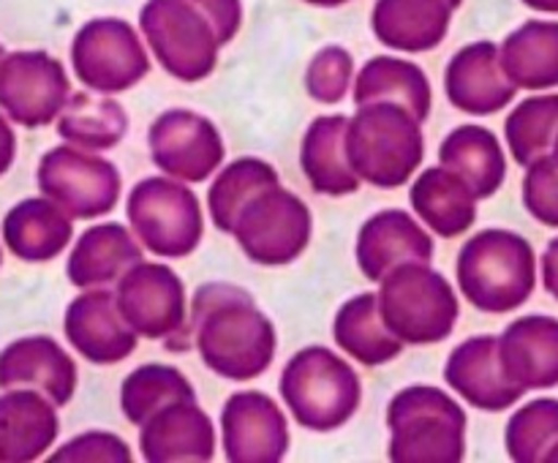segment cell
Returning a JSON list of instances; mask_svg holds the SVG:
<instances>
[{
  "mask_svg": "<svg viewBox=\"0 0 558 463\" xmlns=\"http://www.w3.org/2000/svg\"><path fill=\"white\" fill-rule=\"evenodd\" d=\"M185 336L213 374L251 381L276 357V327L256 308L248 289L216 281L196 289Z\"/></svg>",
  "mask_w": 558,
  "mask_h": 463,
  "instance_id": "1",
  "label": "cell"
},
{
  "mask_svg": "<svg viewBox=\"0 0 558 463\" xmlns=\"http://www.w3.org/2000/svg\"><path fill=\"white\" fill-rule=\"evenodd\" d=\"M240 25V0H147L140 11L153 58L180 82L207 80L218 65V49L238 36Z\"/></svg>",
  "mask_w": 558,
  "mask_h": 463,
  "instance_id": "2",
  "label": "cell"
},
{
  "mask_svg": "<svg viewBox=\"0 0 558 463\" xmlns=\"http://www.w3.org/2000/svg\"><path fill=\"white\" fill-rule=\"evenodd\" d=\"M461 294L485 314H510L537 287V259L526 237L507 229L477 232L458 254Z\"/></svg>",
  "mask_w": 558,
  "mask_h": 463,
  "instance_id": "3",
  "label": "cell"
},
{
  "mask_svg": "<svg viewBox=\"0 0 558 463\" xmlns=\"http://www.w3.org/2000/svg\"><path fill=\"white\" fill-rule=\"evenodd\" d=\"M347 156L360 180L374 188H401L425 156L420 120L390 101H371L349 118Z\"/></svg>",
  "mask_w": 558,
  "mask_h": 463,
  "instance_id": "4",
  "label": "cell"
},
{
  "mask_svg": "<svg viewBox=\"0 0 558 463\" xmlns=\"http://www.w3.org/2000/svg\"><path fill=\"white\" fill-rule=\"evenodd\" d=\"M392 463H461L466 455V412L430 385H412L387 406Z\"/></svg>",
  "mask_w": 558,
  "mask_h": 463,
  "instance_id": "5",
  "label": "cell"
},
{
  "mask_svg": "<svg viewBox=\"0 0 558 463\" xmlns=\"http://www.w3.org/2000/svg\"><path fill=\"white\" fill-rule=\"evenodd\" d=\"M278 387L298 425L319 434L347 425L363 401L360 376L325 346H305L294 354Z\"/></svg>",
  "mask_w": 558,
  "mask_h": 463,
  "instance_id": "6",
  "label": "cell"
},
{
  "mask_svg": "<svg viewBox=\"0 0 558 463\" xmlns=\"http://www.w3.org/2000/svg\"><path fill=\"white\" fill-rule=\"evenodd\" d=\"M379 283L381 319L392 336L412 346L441 343L452 336L461 316V303L452 283L439 270L409 261L396 267Z\"/></svg>",
  "mask_w": 558,
  "mask_h": 463,
  "instance_id": "7",
  "label": "cell"
},
{
  "mask_svg": "<svg viewBox=\"0 0 558 463\" xmlns=\"http://www.w3.org/2000/svg\"><path fill=\"white\" fill-rule=\"evenodd\" d=\"M131 229L150 254L183 259L202 243L199 199L174 178H145L131 188L125 205Z\"/></svg>",
  "mask_w": 558,
  "mask_h": 463,
  "instance_id": "8",
  "label": "cell"
},
{
  "mask_svg": "<svg viewBox=\"0 0 558 463\" xmlns=\"http://www.w3.org/2000/svg\"><path fill=\"white\" fill-rule=\"evenodd\" d=\"M311 210L298 194L281 183L259 191L245 202L232 234L251 261L265 267L292 265L311 243Z\"/></svg>",
  "mask_w": 558,
  "mask_h": 463,
  "instance_id": "9",
  "label": "cell"
},
{
  "mask_svg": "<svg viewBox=\"0 0 558 463\" xmlns=\"http://www.w3.org/2000/svg\"><path fill=\"white\" fill-rule=\"evenodd\" d=\"M118 308L136 336L163 341L169 352L191 349L185 327V287L178 272L158 261H140L118 281Z\"/></svg>",
  "mask_w": 558,
  "mask_h": 463,
  "instance_id": "10",
  "label": "cell"
},
{
  "mask_svg": "<svg viewBox=\"0 0 558 463\" xmlns=\"http://www.w3.org/2000/svg\"><path fill=\"white\" fill-rule=\"evenodd\" d=\"M71 63L76 80L104 96L129 90L150 71V58L140 36L118 16L85 22L71 44Z\"/></svg>",
  "mask_w": 558,
  "mask_h": 463,
  "instance_id": "11",
  "label": "cell"
},
{
  "mask_svg": "<svg viewBox=\"0 0 558 463\" xmlns=\"http://www.w3.org/2000/svg\"><path fill=\"white\" fill-rule=\"evenodd\" d=\"M38 188L58 202L71 218H98L120 199V172L112 161L76 145H60L44 153L38 163Z\"/></svg>",
  "mask_w": 558,
  "mask_h": 463,
  "instance_id": "12",
  "label": "cell"
},
{
  "mask_svg": "<svg viewBox=\"0 0 558 463\" xmlns=\"http://www.w3.org/2000/svg\"><path fill=\"white\" fill-rule=\"evenodd\" d=\"M71 98L63 63L41 49L9 52L0 60V109L11 123L44 129L60 118Z\"/></svg>",
  "mask_w": 558,
  "mask_h": 463,
  "instance_id": "13",
  "label": "cell"
},
{
  "mask_svg": "<svg viewBox=\"0 0 558 463\" xmlns=\"http://www.w3.org/2000/svg\"><path fill=\"white\" fill-rule=\"evenodd\" d=\"M153 163L183 183H205L223 161L221 131L205 114L167 109L147 131Z\"/></svg>",
  "mask_w": 558,
  "mask_h": 463,
  "instance_id": "14",
  "label": "cell"
},
{
  "mask_svg": "<svg viewBox=\"0 0 558 463\" xmlns=\"http://www.w3.org/2000/svg\"><path fill=\"white\" fill-rule=\"evenodd\" d=\"M223 455L232 463H278L289 450L281 406L259 390L234 392L221 412Z\"/></svg>",
  "mask_w": 558,
  "mask_h": 463,
  "instance_id": "15",
  "label": "cell"
},
{
  "mask_svg": "<svg viewBox=\"0 0 558 463\" xmlns=\"http://www.w3.org/2000/svg\"><path fill=\"white\" fill-rule=\"evenodd\" d=\"M65 338L96 365H118L136 352V330L120 314L118 297L107 289H85L65 308Z\"/></svg>",
  "mask_w": 558,
  "mask_h": 463,
  "instance_id": "16",
  "label": "cell"
},
{
  "mask_svg": "<svg viewBox=\"0 0 558 463\" xmlns=\"http://www.w3.org/2000/svg\"><path fill=\"white\" fill-rule=\"evenodd\" d=\"M445 379L458 395L480 412H505L523 398V387L507 376L499 357V338L474 336L452 349Z\"/></svg>",
  "mask_w": 558,
  "mask_h": 463,
  "instance_id": "17",
  "label": "cell"
},
{
  "mask_svg": "<svg viewBox=\"0 0 558 463\" xmlns=\"http://www.w3.org/2000/svg\"><path fill=\"white\" fill-rule=\"evenodd\" d=\"M447 98L466 114H496L515 98L518 85L501 65V52L494 41L466 44L445 71Z\"/></svg>",
  "mask_w": 558,
  "mask_h": 463,
  "instance_id": "18",
  "label": "cell"
},
{
  "mask_svg": "<svg viewBox=\"0 0 558 463\" xmlns=\"http://www.w3.org/2000/svg\"><path fill=\"white\" fill-rule=\"evenodd\" d=\"M140 450L150 463H207L216 455V425L196 401L169 403L142 425Z\"/></svg>",
  "mask_w": 558,
  "mask_h": 463,
  "instance_id": "19",
  "label": "cell"
},
{
  "mask_svg": "<svg viewBox=\"0 0 558 463\" xmlns=\"http://www.w3.org/2000/svg\"><path fill=\"white\" fill-rule=\"evenodd\" d=\"M76 363L49 336L16 338L0 352V387H33L54 406H65L76 390Z\"/></svg>",
  "mask_w": 558,
  "mask_h": 463,
  "instance_id": "20",
  "label": "cell"
},
{
  "mask_svg": "<svg viewBox=\"0 0 558 463\" xmlns=\"http://www.w3.org/2000/svg\"><path fill=\"white\" fill-rule=\"evenodd\" d=\"M434 237L407 210H381L360 227L357 265L368 281H381L396 267L434 259Z\"/></svg>",
  "mask_w": 558,
  "mask_h": 463,
  "instance_id": "21",
  "label": "cell"
},
{
  "mask_svg": "<svg viewBox=\"0 0 558 463\" xmlns=\"http://www.w3.org/2000/svg\"><path fill=\"white\" fill-rule=\"evenodd\" d=\"M58 434V412L44 392L11 387L0 395V463L38 461Z\"/></svg>",
  "mask_w": 558,
  "mask_h": 463,
  "instance_id": "22",
  "label": "cell"
},
{
  "mask_svg": "<svg viewBox=\"0 0 558 463\" xmlns=\"http://www.w3.org/2000/svg\"><path fill=\"white\" fill-rule=\"evenodd\" d=\"M499 357L523 390L558 387V319L539 314L515 319L499 338Z\"/></svg>",
  "mask_w": 558,
  "mask_h": 463,
  "instance_id": "23",
  "label": "cell"
},
{
  "mask_svg": "<svg viewBox=\"0 0 558 463\" xmlns=\"http://www.w3.org/2000/svg\"><path fill=\"white\" fill-rule=\"evenodd\" d=\"M456 0H376L371 27L385 47L398 52H430L450 33Z\"/></svg>",
  "mask_w": 558,
  "mask_h": 463,
  "instance_id": "24",
  "label": "cell"
},
{
  "mask_svg": "<svg viewBox=\"0 0 558 463\" xmlns=\"http://www.w3.org/2000/svg\"><path fill=\"white\" fill-rule=\"evenodd\" d=\"M74 237L71 216L49 196L22 199L5 212L3 243L16 259L49 261L65 251Z\"/></svg>",
  "mask_w": 558,
  "mask_h": 463,
  "instance_id": "25",
  "label": "cell"
},
{
  "mask_svg": "<svg viewBox=\"0 0 558 463\" xmlns=\"http://www.w3.org/2000/svg\"><path fill=\"white\" fill-rule=\"evenodd\" d=\"M142 261V245L131 237L123 223H98L80 240L65 265V276L76 289H98L120 281Z\"/></svg>",
  "mask_w": 558,
  "mask_h": 463,
  "instance_id": "26",
  "label": "cell"
},
{
  "mask_svg": "<svg viewBox=\"0 0 558 463\" xmlns=\"http://www.w3.org/2000/svg\"><path fill=\"white\" fill-rule=\"evenodd\" d=\"M412 210L434 229L439 237L450 240L469 232L477 221V194L458 172L441 167H430L420 174L409 188Z\"/></svg>",
  "mask_w": 558,
  "mask_h": 463,
  "instance_id": "27",
  "label": "cell"
},
{
  "mask_svg": "<svg viewBox=\"0 0 558 463\" xmlns=\"http://www.w3.org/2000/svg\"><path fill=\"white\" fill-rule=\"evenodd\" d=\"M347 114H325L305 131L300 163L316 194L347 196L360 188V178L347 156Z\"/></svg>",
  "mask_w": 558,
  "mask_h": 463,
  "instance_id": "28",
  "label": "cell"
},
{
  "mask_svg": "<svg viewBox=\"0 0 558 463\" xmlns=\"http://www.w3.org/2000/svg\"><path fill=\"white\" fill-rule=\"evenodd\" d=\"M371 101L398 103L409 109L420 123H425L434 107V93H430L428 76L417 63L379 54V58H371L354 80V103L363 107Z\"/></svg>",
  "mask_w": 558,
  "mask_h": 463,
  "instance_id": "29",
  "label": "cell"
},
{
  "mask_svg": "<svg viewBox=\"0 0 558 463\" xmlns=\"http://www.w3.org/2000/svg\"><path fill=\"white\" fill-rule=\"evenodd\" d=\"M439 161L461 174L477 199H488L505 185L507 158L490 129L466 123L452 129L439 147Z\"/></svg>",
  "mask_w": 558,
  "mask_h": 463,
  "instance_id": "30",
  "label": "cell"
},
{
  "mask_svg": "<svg viewBox=\"0 0 558 463\" xmlns=\"http://www.w3.org/2000/svg\"><path fill=\"white\" fill-rule=\"evenodd\" d=\"M336 343L365 368H379L403 352V341L390 332L381 319L379 294H354L338 308L332 321Z\"/></svg>",
  "mask_w": 558,
  "mask_h": 463,
  "instance_id": "31",
  "label": "cell"
},
{
  "mask_svg": "<svg viewBox=\"0 0 558 463\" xmlns=\"http://www.w3.org/2000/svg\"><path fill=\"white\" fill-rule=\"evenodd\" d=\"M501 65L518 87L545 90L558 85V22L529 20L501 44Z\"/></svg>",
  "mask_w": 558,
  "mask_h": 463,
  "instance_id": "32",
  "label": "cell"
},
{
  "mask_svg": "<svg viewBox=\"0 0 558 463\" xmlns=\"http://www.w3.org/2000/svg\"><path fill=\"white\" fill-rule=\"evenodd\" d=\"M129 131V114L114 98L74 93L60 112L58 134L82 150H112Z\"/></svg>",
  "mask_w": 558,
  "mask_h": 463,
  "instance_id": "33",
  "label": "cell"
},
{
  "mask_svg": "<svg viewBox=\"0 0 558 463\" xmlns=\"http://www.w3.org/2000/svg\"><path fill=\"white\" fill-rule=\"evenodd\" d=\"M276 183H281L276 167L262 161V158L245 156L223 167L207 191V207H210V218L218 232L232 234L234 221H238L245 202Z\"/></svg>",
  "mask_w": 558,
  "mask_h": 463,
  "instance_id": "34",
  "label": "cell"
},
{
  "mask_svg": "<svg viewBox=\"0 0 558 463\" xmlns=\"http://www.w3.org/2000/svg\"><path fill=\"white\" fill-rule=\"evenodd\" d=\"M196 401V392L191 381L172 365L147 363L131 370L120 390V406L131 425H145L158 409L169 403Z\"/></svg>",
  "mask_w": 558,
  "mask_h": 463,
  "instance_id": "35",
  "label": "cell"
},
{
  "mask_svg": "<svg viewBox=\"0 0 558 463\" xmlns=\"http://www.w3.org/2000/svg\"><path fill=\"white\" fill-rule=\"evenodd\" d=\"M507 145L521 167L550 156L558 136V93L532 96L518 103L505 123Z\"/></svg>",
  "mask_w": 558,
  "mask_h": 463,
  "instance_id": "36",
  "label": "cell"
},
{
  "mask_svg": "<svg viewBox=\"0 0 558 463\" xmlns=\"http://www.w3.org/2000/svg\"><path fill=\"white\" fill-rule=\"evenodd\" d=\"M505 444L512 461L543 463L558 444V401L537 398L510 417L505 430Z\"/></svg>",
  "mask_w": 558,
  "mask_h": 463,
  "instance_id": "37",
  "label": "cell"
},
{
  "mask_svg": "<svg viewBox=\"0 0 558 463\" xmlns=\"http://www.w3.org/2000/svg\"><path fill=\"white\" fill-rule=\"evenodd\" d=\"M354 74L352 54L343 47H325L305 69V90L319 103L343 101Z\"/></svg>",
  "mask_w": 558,
  "mask_h": 463,
  "instance_id": "38",
  "label": "cell"
},
{
  "mask_svg": "<svg viewBox=\"0 0 558 463\" xmlns=\"http://www.w3.org/2000/svg\"><path fill=\"white\" fill-rule=\"evenodd\" d=\"M523 205L539 223L558 229V163L550 156L526 167Z\"/></svg>",
  "mask_w": 558,
  "mask_h": 463,
  "instance_id": "39",
  "label": "cell"
},
{
  "mask_svg": "<svg viewBox=\"0 0 558 463\" xmlns=\"http://www.w3.org/2000/svg\"><path fill=\"white\" fill-rule=\"evenodd\" d=\"M131 447L120 436L107 434V430H90L76 439L65 441L58 452L49 455L52 463L63 461H101V463H131Z\"/></svg>",
  "mask_w": 558,
  "mask_h": 463,
  "instance_id": "40",
  "label": "cell"
},
{
  "mask_svg": "<svg viewBox=\"0 0 558 463\" xmlns=\"http://www.w3.org/2000/svg\"><path fill=\"white\" fill-rule=\"evenodd\" d=\"M14 158H16L14 129H11V123L3 118V112H0V178L14 167Z\"/></svg>",
  "mask_w": 558,
  "mask_h": 463,
  "instance_id": "41",
  "label": "cell"
},
{
  "mask_svg": "<svg viewBox=\"0 0 558 463\" xmlns=\"http://www.w3.org/2000/svg\"><path fill=\"white\" fill-rule=\"evenodd\" d=\"M543 287L550 297L558 300V237L550 240L543 254Z\"/></svg>",
  "mask_w": 558,
  "mask_h": 463,
  "instance_id": "42",
  "label": "cell"
},
{
  "mask_svg": "<svg viewBox=\"0 0 558 463\" xmlns=\"http://www.w3.org/2000/svg\"><path fill=\"white\" fill-rule=\"evenodd\" d=\"M529 9L543 11V14H558V0H523Z\"/></svg>",
  "mask_w": 558,
  "mask_h": 463,
  "instance_id": "43",
  "label": "cell"
},
{
  "mask_svg": "<svg viewBox=\"0 0 558 463\" xmlns=\"http://www.w3.org/2000/svg\"><path fill=\"white\" fill-rule=\"evenodd\" d=\"M305 3H311V5H322V9H336V5L349 3V0H305Z\"/></svg>",
  "mask_w": 558,
  "mask_h": 463,
  "instance_id": "44",
  "label": "cell"
},
{
  "mask_svg": "<svg viewBox=\"0 0 558 463\" xmlns=\"http://www.w3.org/2000/svg\"><path fill=\"white\" fill-rule=\"evenodd\" d=\"M545 463H558V444L554 447V452H550V455H548V461H545Z\"/></svg>",
  "mask_w": 558,
  "mask_h": 463,
  "instance_id": "45",
  "label": "cell"
},
{
  "mask_svg": "<svg viewBox=\"0 0 558 463\" xmlns=\"http://www.w3.org/2000/svg\"><path fill=\"white\" fill-rule=\"evenodd\" d=\"M550 158L558 163V136H556V145H554V153H550Z\"/></svg>",
  "mask_w": 558,
  "mask_h": 463,
  "instance_id": "46",
  "label": "cell"
},
{
  "mask_svg": "<svg viewBox=\"0 0 558 463\" xmlns=\"http://www.w3.org/2000/svg\"><path fill=\"white\" fill-rule=\"evenodd\" d=\"M3 54H5V49H3V44H0V60H3Z\"/></svg>",
  "mask_w": 558,
  "mask_h": 463,
  "instance_id": "47",
  "label": "cell"
},
{
  "mask_svg": "<svg viewBox=\"0 0 558 463\" xmlns=\"http://www.w3.org/2000/svg\"><path fill=\"white\" fill-rule=\"evenodd\" d=\"M0 265H3V251H0Z\"/></svg>",
  "mask_w": 558,
  "mask_h": 463,
  "instance_id": "48",
  "label": "cell"
},
{
  "mask_svg": "<svg viewBox=\"0 0 558 463\" xmlns=\"http://www.w3.org/2000/svg\"><path fill=\"white\" fill-rule=\"evenodd\" d=\"M463 3V0H456V5H461Z\"/></svg>",
  "mask_w": 558,
  "mask_h": 463,
  "instance_id": "49",
  "label": "cell"
}]
</instances>
